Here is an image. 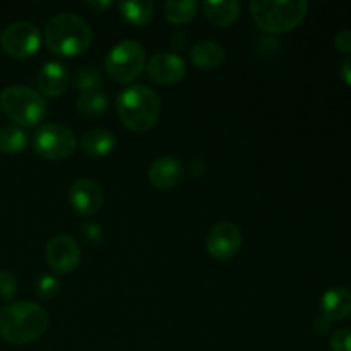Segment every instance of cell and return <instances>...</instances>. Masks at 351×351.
I'll return each instance as SVG.
<instances>
[{
    "label": "cell",
    "mask_w": 351,
    "mask_h": 351,
    "mask_svg": "<svg viewBox=\"0 0 351 351\" xmlns=\"http://www.w3.org/2000/svg\"><path fill=\"white\" fill-rule=\"evenodd\" d=\"M86 7L88 9H91L93 12H103V10H106L108 7H112V2L110 0H93V2H86Z\"/></svg>",
    "instance_id": "4dcf8cb0"
},
{
    "label": "cell",
    "mask_w": 351,
    "mask_h": 351,
    "mask_svg": "<svg viewBox=\"0 0 351 351\" xmlns=\"http://www.w3.org/2000/svg\"><path fill=\"white\" fill-rule=\"evenodd\" d=\"M146 72L147 77L154 84L173 86L185 77L187 67L180 55L165 51V53H156L149 58V62L146 64Z\"/></svg>",
    "instance_id": "8fae6325"
},
{
    "label": "cell",
    "mask_w": 351,
    "mask_h": 351,
    "mask_svg": "<svg viewBox=\"0 0 351 351\" xmlns=\"http://www.w3.org/2000/svg\"><path fill=\"white\" fill-rule=\"evenodd\" d=\"M27 144V136L19 125H3L0 129V153L3 154H19Z\"/></svg>",
    "instance_id": "7402d4cb"
},
{
    "label": "cell",
    "mask_w": 351,
    "mask_h": 351,
    "mask_svg": "<svg viewBox=\"0 0 351 351\" xmlns=\"http://www.w3.org/2000/svg\"><path fill=\"white\" fill-rule=\"evenodd\" d=\"M0 45L10 58H17V60L29 58L41 47L40 29L33 23L17 21L3 29L2 36H0Z\"/></svg>",
    "instance_id": "ba28073f"
},
{
    "label": "cell",
    "mask_w": 351,
    "mask_h": 351,
    "mask_svg": "<svg viewBox=\"0 0 351 351\" xmlns=\"http://www.w3.org/2000/svg\"><path fill=\"white\" fill-rule=\"evenodd\" d=\"M184 165L173 156H163L154 160L147 170V180L160 191H168L178 185L184 178Z\"/></svg>",
    "instance_id": "4fadbf2b"
},
{
    "label": "cell",
    "mask_w": 351,
    "mask_h": 351,
    "mask_svg": "<svg viewBox=\"0 0 351 351\" xmlns=\"http://www.w3.org/2000/svg\"><path fill=\"white\" fill-rule=\"evenodd\" d=\"M332 351H351V329H338L329 339Z\"/></svg>",
    "instance_id": "484cf974"
},
{
    "label": "cell",
    "mask_w": 351,
    "mask_h": 351,
    "mask_svg": "<svg viewBox=\"0 0 351 351\" xmlns=\"http://www.w3.org/2000/svg\"><path fill=\"white\" fill-rule=\"evenodd\" d=\"M36 84L45 96L58 98L60 95H64L69 86L67 69L58 62H48L38 72Z\"/></svg>",
    "instance_id": "5bb4252c"
},
{
    "label": "cell",
    "mask_w": 351,
    "mask_h": 351,
    "mask_svg": "<svg viewBox=\"0 0 351 351\" xmlns=\"http://www.w3.org/2000/svg\"><path fill=\"white\" fill-rule=\"evenodd\" d=\"M81 232H82V235H84V239L88 240V242L95 243V245L101 243L103 232H101V228H99L98 225H93V223H82Z\"/></svg>",
    "instance_id": "4316f807"
},
{
    "label": "cell",
    "mask_w": 351,
    "mask_h": 351,
    "mask_svg": "<svg viewBox=\"0 0 351 351\" xmlns=\"http://www.w3.org/2000/svg\"><path fill=\"white\" fill-rule=\"evenodd\" d=\"M108 98L101 91H86L79 96L77 112L86 119H99L108 112Z\"/></svg>",
    "instance_id": "44dd1931"
},
{
    "label": "cell",
    "mask_w": 351,
    "mask_h": 351,
    "mask_svg": "<svg viewBox=\"0 0 351 351\" xmlns=\"http://www.w3.org/2000/svg\"><path fill=\"white\" fill-rule=\"evenodd\" d=\"M189 171L194 178L202 177L206 173V163L202 160H194L191 165H189Z\"/></svg>",
    "instance_id": "f546056e"
},
{
    "label": "cell",
    "mask_w": 351,
    "mask_h": 351,
    "mask_svg": "<svg viewBox=\"0 0 351 351\" xmlns=\"http://www.w3.org/2000/svg\"><path fill=\"white\" fill-rule=\"evenodd\" d=\"M81 151L89 158H103L115 147V136L106 129H89L79 139Z\"/></svg>",
    "instance_id": "ac0fdd59"
},
{
    "label": "cell",
    "mask_w": 351,
    "mask_h": 351,
    "mask_svg": "<svg viewBox=\"0 0 351 351\" xmlns=\"http://www.w3.org/2000/svg\"><path fill=\"white\" fill-rule=\"evenodd\" d=\"M341 77H343V81H345L346 84L351 88V55H348V57L345 58V62H343Z\"/></svg>",
    "instance_id": "1f68e13d"
},
{
    "label": "cell",
    "mask_w": 351,
    "mask_h": 351,
    "mask_svg": "<svg viewBox=\"0 0 351 351\" xmlns=\"http://www.w3.org/2000/svg\"><path fill=\"white\" fill-rule=\"evenodd\" d=\"M202 12L206 19L215 26L230 27L239 21L242 5L237 0H221V2L211 0V2L202 3Z\"/></svg>",
    "instance_id": "e0dca14e"
},
{
    "label": "cell",
    "mask_w": 351,
    "mask_h": 351,
    "mask_svg": "<svg viewBox=\"0 0 351 351\" xmlns=\"http://www.w3.org/2000/svg\"><path fill=\"white\" fill-rule=\"evenodd\" d=\"M165 17L168 23L184 26L192 23L199 14V3L195 0H170L163 7Z\"/></svg>",
    "instance_id": "ffe728a7"
},
{
    "label": "cell",
    "mask_w": 351,
    "mask_h": 351,
    "mask_svg": "<svg viewBox=\"0 0 351 351\" xmlns=\"http://www.w3.org/2000/svg\"><path fill=\"white\" fill-rule=\"evenodd\" d=\"M50 326V315L34 302H16L0 311V338L10 345H27L41 338Z\"/></svg>",
    "instance_id": "6da1fadb"
},
{
    "label": "cell",
    "mask_w": 351,
    "mask_h": 351,
    "mask_svg": "<svg viewBox=\"0 0 351 351\" xmlns=\"http://www.w3.org/2000/svg\"><path fill=\"white\" fill-rule=\"evenodd\" d=\"M106 74L120 84L132 82L146 69L144 48L134 40H123L112 48L105 60Z\"/></svg>",
    "instance_id": "8992f818"
},
{
    "label": "cell",
    "mask_w": 351,
    "mask_h": 351,
    "mask_svg": "<svg viewBox=\"0 0 351 351\" xmlns=\"http://www.w3.org/2000/svg\"><path fill=\"white\" fill-rule=\"evenodd\" d=\"M243 243L242 232L235 223H216L206 235V250L216 261H230L240 252Z\"/></svg>",
    "instance_id": "9c48e42d"
},
{
    "label": "cell",
    "mask_w": 351,
    "mask_h": 351,
    "mask_svg": "<svg viewBox=\"0 0 351 351\" xmlns=\"http://www.w3.org/2000/svg\"><path fill=\"white\" fill-rule=\"evenodd\" d=\"M45 257L51 271L58 274H69L75 271L81 263V249L72 237L57 235L48 242Z\"/></svg>",
    "instance_id": "30bf717a"
},
{
    "label": "cell",
    "mask_w": 351,
    "mask_h": 351,
    "mask_svg": "<svg viewBox=\"0 0 351 351\" xmlns=\"http://www.w3.org/2000/svg\"><path fill=\"white\" fill-rule=\"evenodd\" d=\"M351 314V290L336 287L326 291L321 298V315L329 322L343 321Z\"/></svg>",
    "instance_id": "9a60e30c"
},
{
    "label": "cell",
    "mask_w": 351,
    "mask_h": 351,
    "mask_svg": "<svg viewBox=\"0 0 351 351\" xmlns=\"http://www.w3.org/2000/svg\"><path fill=\"white\" fill-rule=\"evenodd\" d=\"M34 151L45 160H65L77 147V137L62 123H45L34 134Z\"/></svg>",
    "instance_id": "52a82bcc"
},
{
    "label": "cell",
    "mask_w": 351,
    "mask_h": 351,
    "mask_svg": "<svg viewBox=\"0 0 351 351\" xmlns=\"http://www.w3.org/2000/svg\"><path fill=\"white\" fill-rule=\"evenodd\" d=\"M119 12L134 26H146L154 16V3L151 0H129L119 3Z\"/></svg>",
    "instance_id": "d6986e66"
},
{
    "label": "cell",
    "mask_w": 351,
    "mask_h": 351,
    "mask_svg": "<svg viewBox=\"0 0 351 351\" xmlns=\"http://www.w3.org/2000/svg\"><path fill=\"white\" fill-rule=\"evenodd\" d=\"M0 108L19 127H34L43 120L47 103L43 96L26 86H9L0 93Z\"/></svg>",
    "instance_id": "5b68a950"
},
{
    "label": "cell",
    "mask_w": 351,
    "mask_h": 351,
    "mask_svg": "<svg viewBox=\"0 0 351 351\" xmlns=\"http://www.w3.org/2000/svg\"><path fill=\"white\" fill-rule=\"evenodd\" d=\"M308 3L305 0H254L250 16L256 26L267 34H283L293 31L305 19Z\"/></svg>",
    "instance_id": "277c9868"
},
{
    "label": "cell",
    "mask_w": 351,
    "mask_h": 351,
    "mask_svg": "<svg viewBox=\"0 0 351 351\" xmlns=\"http://www.w3.org/2000/svg\"><path fill=\"white\" fill-rule=\"evenodd\" d=\"M17 293V280L10 271L0 269V300L9 302Z\"/></svg>",
    "instance_id": "d4e9b609"
},
{
    "label": "cell",
    "mask_w": 351,
    "mask_h": 351,
    "mask_svg": "<svg viewBox=\"0 0 351 351\" xmlns=\"http://www.w3.org/2000/svg\"><path fill=\"white\" fill-rule=\"evenodd\" d=\"M312 328H314L315 335L322 336L329 331V328H331V322H329L326 317H322V315H319V317L314 321V324H312Z\"/></svg>",
    "instance_id": "f1b7e54d"
},
{
    "label": "cell",
    "mask_w": 351,
    "mask_h": 351,
    "mask_svg": "<svg viewBox=\"0 0 351 351\" xmlns=\"http://www.w3.org/2000/svg\"><path fill=\"white\" fill-rule=\"evenodd\" d=\"M335 47H336V50L341 51V53L351 55V31L350 29H343L336 34Z\"/></svg>",
    "instance_id": "83f0119b"
},
{
    "label": "cell",
    "mask_w": 351,
    "mask_h": 351,
    "mask_svg": "<svg viewBox=\"0 0 351 351\" xmlns=\"http://www.w3.org/2000/svg\"><path fill=\"white\" fill-rule=\"evenodd\" d=\"M69 202L81 216H95L105 202L103 189L91 178H77L69 189Z\"/></svg>",
    "instance_id": "7c38bea8"
},
{
    "label": "cell",
    "mask_w": 351,
    "mask_h": 351,
    "mask_svg": "<svg viewBox=\"0 0 351 351\" xmlns=\"http://www.w3.org/2000/svg\"><path fill=\"white\" fill-rule=\"evenodd\" d=\"M117 113L127 129L136 134H144L153 129L160 119V96L147 86H130L117 98Z\"/></svg>",
    "instance_id": "3957f363"
},
{
    "label": "cell",
    "mask_w": 351,
    "mask_h": 351,
    "mask_svg": "<svg viewBox=\"0 0 351 351\" xmlns=\"http://www.w3.org/2000/svg\"><path fill=\"white\" fill-rule=\"evenodd\" d=\"M58 291H60V281L55 276H51V274H45V276L38 280L36 293L43 300H51V298L57 297Z\"/></svg>",
    "instance_id": "cb8c5ba5"
},
{
    "label": "cell",
    "mask_w": 351,
    "mask_h": 351,
    "mask_svg": "<svg viewBox=\"0 0 351 351\" xmlns=\"http://www.w3.org/2000/svg\"><path fill=\"white\" fill-rule=\"evenodd\" d=\"M48 50L60 57H75L93 43V29L82 17L62 12L51 17L43 31Z\"/></svg>",
    "instance_id": "7a4b0ae2"
},
{
    "label": "cell",
    "mask_w": 351,
    "mask_h": 351,
    "mask_svg": "<svg viewBox=\"0 0 351 351\" xmlns=\"http://www.w3.org/2000/svg\"><path fill=\"white\" fill-rule=\"evenodd\" d=\"M101 82V74H99L95 67H82L79 69L74 75V86L77 89H81L82 93L98 91Z\"/></svg>",
    "instance_id": "603a6c76"
},
{
    "label": "cell",
    "mask_w": 351,
    "mask_h": 351,
    "mask_svg": "<svg viewBox=\"0 0 351 351\" xmlns=\"http://www.w3.org/2000/svg\"><path fill=\"white\" fill-rule=\"evenodd\" d=\"M189 57L197 69L213 71V69H218L225 60V48L211 40L197 41V43L192 45Z\"/></svg>",
    "instance_id": "2e32d148"
}]
</instances>
